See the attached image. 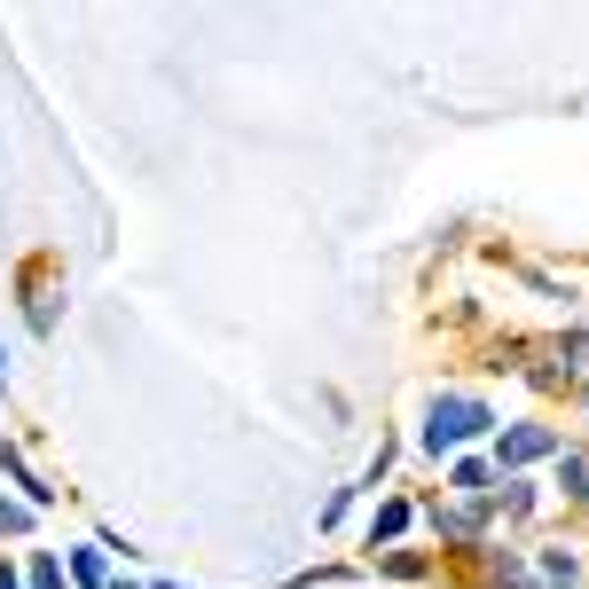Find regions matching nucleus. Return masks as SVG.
Wrapping results in <instances>:
<instances>
[{
  "label": "nucleus",
  "mask_w": 589,
  "mask_h": 589,
  "mask_svg": "<svg viewBox=\"0 0 589 589\" xmlns=\"http://www.w3.org/2000/svg\"><path fill=\"white\" fill-rule=\"evenodd\" d=\"M479 425H487V409H479V401H441V409H433V425H425V441H433V448H456V441H472Z\"/></svg>",
  "instance_id": "1"
},
{
  "label": "nucleus",
  "mask_w": 589,
  "mask_h": 589,
  "mask_svg": "<svg viewBox=\"0 0 589 589\" xmlns=\"http://www.w3.org/2000/svg\"><path fill=\"white\" fill-rule=\"evenodd\" d=\"M118 589H134V581H118Z\"/></svg>",
  "instance_id": "3"
},
{
  "label": "nucleus",
  "mask_w": 589,
  "mask_h": 589,
  "mask_svg": "<svg viewBox=\"0 0 589 589\" xmlns=\"http://www.w3.org/2000/svg\"><path fill=\"white\" fill-rule=\"evenodd\" d=\"M550 448V433H512V441H503V464H535Z\"/></svg>",
  "instance_id": "2"
}]
</instances>
